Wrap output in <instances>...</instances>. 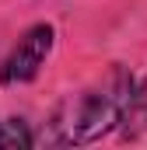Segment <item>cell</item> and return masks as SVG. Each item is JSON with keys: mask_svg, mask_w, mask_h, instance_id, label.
Listing matches in <instances>:
<instances>
[{"mask_svg": "<svg viewBox=\"0 0 147 150\" xmlns=\"http://www.w3.org/2000/svg\"><path fill=\"white\" fill-rule=\"evenodd\" d=\"M133 91H137L133 74L112 63L95 84H88L84 91H77L56 105V112L46 126V143L81 147V143H95L109 136L116 126H123Z\"/></svg>", "mask_w": 147, "mask_h": 150, "instance_id": "obj_1", "label": "cell"}, {"mask_svg": "<svg viewBox=\"0 0 147 150\" xmlns=\"http://www.w3.org/2000/svg\"><path fill=\"white\" fill-rule=\"evenodd\" d=\"M53 38H56L53 25H46V21L32 25L25 35L18 38V45L7 52V59H4V67H0V80H4L7 87L35 80V74L46 67V59H49V52H53Z\"/></svg>", "mask_w": 147, "mask_h": 150, "instance_id": "obj_2", "label": "cell"}, {"mask_svg": "<svg viewBox=\"0 0 147 150\" xmlns=\"http://www.w3.org/2000/svg\"><path fill=\"white\" fill-rule=\"evenodd\" d=\"M123 129L126 136H140L147 133V77L137 84L133 98H130V108H126V119H123Z\"/></svg>", "mask_w": 147, "mask_h": 150, "instance_id": "obj_3", "label": "cell"}, {"mask_svg": "<svg viewBox=\"0 0 147 150\" xmlns=\"http://www.w3.org/2000/svg\"><path fill=\"white\" fill-rule=\"evenodd\" d=\"M32 143H35V136H32L25 119H4L0 122V147H21L25 150Z\"/></svg>", "mask_w": 147, "mask_h": 150, "instance_id": "obj_4", "label": "cell"}]
</instances>
